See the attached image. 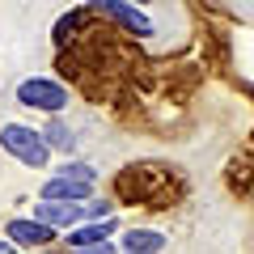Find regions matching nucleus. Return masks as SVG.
<instances>
[{"label":"nucleus","instance_id":"nucleus-1","mask_svg":"<svg viewBox=\"0 0 254 254\" xmlns=\"http://www.w3.org/2000/svg\"><path fill=\"white\" fill-rule=\"evenodd\" d=\"M0 148L9 153V161L26 165V170H47L55 157V148L43 136V127H30L21 119H4L0 123Z\"/></svg>","mask_w":254,"mask_h":254},{"label":"nucleus","instance_id":"nucleus-2","mask_svg":"<svg viewBox=\"0 0 254 254\" xmlns=\"http://www.w3.org/2000/svg\"><path fill=\"white\" fill-rule=\"evenodd\" d=\"M13 98H17V106H26V110L60 115V110H68L72 93H68V85H64V81H55V76H26V81H17Z\"/></svg>","mask_w":254,"mask_h":254},{"label":"nucleus","instance_id":"nucleus-3","mask_svg":"<svg viewBox=\"0 0 254 254\" xmlns=\"http://www.w3.org/2000/svg\"><path fill=\"white\" fill-rule=\"evenodd\" d=\"M89 9L98 13V17H106L110 26H119V30H127V34H140V38H148L153 34V17H148L144 9H140L136 0H89Z\"/></svg>","mask_w":254,"mask_h":254},{"label":"nucleus","instance_id":"nucleus-4","mask_svg":"<svg viewBox=\"0 0 254 254\" xmlns=\"http://www.w3.org/2000/svg\"><path fill=\"white\" fill-rule=\"evenodd\" d=\"M119 229H123V225H119V216H85L81 225L64 229L60 242L68 246V250H102V246L115 242Z\"/></svg>","mask_w":254,"mask_h":254},{"label":"nucleus","instance_id":"nucleus-5","mask_svg":"<svg viewBox=\"0 0 254 254\" xmlns=\"http://www.w3.org/2000/svg\"><path fill=\"white\" fill-rule=\"evenodd\" d=\"M4 233H9L13 242L21 246V250H43V246H55V242H60V237H64V229L47 225V220H38L34 212H30V216H9Z\"/></svg>","mask_w":254,"mask_h":254},{"label":"nucleus","instance_id":"nucleus-6","mask_svg":"<svg viewBox=\"0 0 254 254\" xmlns=\"http://www.w3.org/2000/svg\"><path fill=\"white\" fill-rule=\"evenodd\" d=\"M119 250H127V254H161V250H170V237L161 229H123L119 233Z\"/></svg>","mask_w":254,"mask_h":254},{"label":"nucleus","instance_id":"nucleus-7","mask_svg":"<svg viewBox=\"0 0 254 254\" xmlns=\"http://www.w3.org/2000/svg\"><path fill=\"white\" fill-rule=\"evenodd\" d=\"M43 199H89L93 195V182H81V178H68V174H51L43 178Z\"/></svg>","mask_w":254,"mask_h":254},{"label":"nucleus","instance_id":"nucleus-8","mask_svg":"<svg viewBox=\"0 0 254 254\" xmlns=\"http://www.w3.org/2000/svg\"><path fill=\"white\" fill-rule=\"evenodd\" d=\"M43 136H47V144L55 148V153H64V157H76V144H81V136H76L72 127L64 123L60 115H47V123H43Z\"/></svg>","mask_w":254,"mask_h":254},{"label":"nucleus","instance_id":"nucleus-9","mask_svg":"<svg viewBox=\"0 0 254 254\" xmlns=\"http://www.w3.org/2000/svg\"><path fill=\"white\" fill-rule=\"evenodd\" d=\"M55 174H68V178H81V182H93V187H98V170H93L89 161H60Z\"/></svg>","mask_w":254,"mask_h":254},{"label":"nucleus","instance_id":"nucleus-10","mask_svg":"<svg viewBox=\"0 0 254 254\" xmlns=\"http://www.w3.org/2000/svg\"><path fill=\"white\" fill-rule=\"evenodd\" d=\"M89 216H115V203L106 195H89Z\"/></svg>","mask_w":254,"mask_h":254},{"label":"nucleus","instance_id":"nucleus-11","mask_svg":"<svg viewBox=\"0 0 254 254\" xmlns=\"http://www.w3.org/2000/svg\"><path fill=\"white\" fill-rule=\"evenodd\" d=\"M9 250H21V246H17V242H13V237H9V233H4V237H0V254H9Z\"/></svg>","mask_w":254,"mask_h":254}]
</instances>
